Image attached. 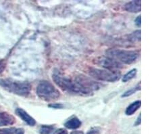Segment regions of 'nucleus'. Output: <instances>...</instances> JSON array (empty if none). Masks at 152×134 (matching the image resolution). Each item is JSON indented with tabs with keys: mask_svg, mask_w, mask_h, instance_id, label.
I'll return each instance as SVG.
<instances>
[{
	"mask_svg": "<svg viewBox=\"0 0 152 134\" xmlns=\"http://www.w3.org/2000/svg\"><path fill=\"white\" fill-rule=\"evenodd\" d=\"M137 74V69H133L127 73H126V74L122 77V81L124 83L129 81L130 80L133 79V78L135 77Z\"/></svg>",
	"mask_w": 152,
	"mask_h": 134,
	"instance_id": "nucleus-13",
	"label": "nucleus"
},
{
	"mask_svg": "<svg viewBox=\"0 0 152 134\" xmlns=\"http://www.w3.org/2000/svg\"><path fill=\"white\" fill-rule=\"evenodd\" d=\"M49 107L55 109H60L63 108V105L62 104H51L49 105Z\"/></svg>",
	"mask_w": 152,
	"mask_h": 134,
	"instance_id": "nucleus-21",
	"label": "nucleus"
},
{
	"mask_svg": "<svg viewBox=\"0 0 152 134\" xmlns=\"http://www.w3.org/2000/svg\"><path fill=\"white\" fill-rule=\"evenodd\" d=\"M6 67V63L4 60H0V73L4 71Z\"/></svg>",
	"mask_w": 152,
	"mask_h": 134,
	"instance_id": "nucleus-20",
	"label": "nucleus"
},
{
	"mask_svg": "<svg viewBox=\"0 0 152 134\" xmlns=\"http://www.w3.org/2000/svg\"><path fill=\"white\" fill-rule=\"evenodd\" d=\"M97 64L105 69L109 70H118L123 68V64L108 57H102L97 60Z\"/></svg>",
	"mask_w": 152,
	"mask_h": 134,
	"instance_id": "nucleus-7",
	"label": "nucleus"
},
{
	"mask_svg": "<svg viewBox=\"0 0 152 134\" xmlns=\"http://www.w3.org/2000/svg\"><path fill=\"white\" fill-rule=\"evenodd\" d=\"M99 129L97 127H93L88 131L87 134H99Z\"/></svg>",
	"mask_w": 152,
	"mask_h": 134,
	"instance_id": "nucleus-18",
	"label": "nucleus"
},
{
	"mask_svg": "<svg viewBox=\"0 0 152 134\" xmlns=\"http://www.w3.org/2000/svg\"><path fill=\"white\" fill-rule=\"evenodd\" d=\"M129 40L133 43L137 42V41H141V31L137 30L134 31V32L132 33L131 35H129Z\"/></svg>",
	"mask_w": 152,
	"mask_h": 134,
	"instance_id": "nucleus-16",
	"label": "nucleus"
},
{
	"mask_svg": "<svg viewBox=\"0 0 152 134\" xmlns=\"http://www.w3.org/2000/svg\"><path fill=\"white\" fill-rule=\"evenodd\" d=\"M124 10L131 13H138L141 12V1H131L125 4Z\"/></svg>",
	"mask_w": 152,
	"mask_h": 134,
	"instance_id": "nucleus-10",
	"label": "nucleus"
},
{
	"mask_svg": "<svg viewBox=\"0 0 152 134\" xmlns=\"http://www.w3.org/2000/svg\"><path fill=\"white\" fill-rule=\"evenodd\" d=\"M141 16H139L137 17V18L134 20V23H135L137 26H141Z\"/></svg>",
	"mask_w": 152,
	"mask_h": 134,
	"instance_id": "nucleus-23",
	"label": "nucleus"
},
{
	"mask_svg": "<svg viewBox=\"0 0 152 134\" xmlns=\"http://www.w3.org/2000/svg\"><path fill=\"white\" fill-rule=\"evenodd\" d=\"M105 53L107 57L124 64H133L136 62L139 56V53L137 51L124 50L120 49H110L105 52Z\"/></svg>",
	"mask_w": 152,
	"mask_h": 134,
	"instance_id": "nucleus-3",
	"label": "nucleus"
},
{
	"mask_svg": "<svg viewBox=\"0 0 152 134\" xmlns=\"http://www.w3.org/2000/svg\"><path fill=\"white\" fill-rule=\"evenodd\" d=\"M81 121L78 119L77 116H72L66 121L64 123V126L67 129H70V130H77V129L79 128L81 126Z\"/></svg>",
	"mask_w": 152,
	"mask_h": 134,
	"instance_id": "nucleus-11",
	"label": "nucleus"
},
{
	"mask_svg": "<svg viewBox=\"0 0 152 134\" xmlns=\"http://www.w3.org/2000/svg\"><path fill=\"white\" fill-rule=\"evenodd\" d=\"M141 114H140L138 116V117H137V120L135 121V123H134V126H138V125H141Z\"/></svg>",
	"mask_w": 152,
	"mask_h": 134,
	"instance_id": "nucleus-22",
	"label": "nucleus"
},
{
	"mask_svg": "<svg viewBox=\"0 0 152 134\" xmlns=\"http://www.w3.org/2000/svg\"><path fill=\"white\" fill-rule=\"evenodd\" d=\"M53 134H68V131L66 130V129L60 128V129H58L57 130H56Z\"/></svg>",
	"mask_w": 152,
	"mask_h": 134,
	"instance_id": "nucleus-19",
	"label": "nucleus"
},
{
	"mask_svg": "<svg viewBox=\"0 0 152 134\" xmlns=\"http://www.w3.org/2000/svg\"><path fill=\"white\" fill-rule=\"evenodd\" d=\"M54 129V126L53 125H44L41 126L40 129H39V133L40 134H50L52 131H53Z\"/></svg>",
	"mask_w": 152,
	"mask_h": 134,
	"instance_id": "nucleus-15",
	"label": "nucleus"
},
{
	"mask_svg": "<svg viewBox=\"0 0 152 134\" xmlns=\"http://www.w3.org/2000/svg\"><path fill=\"white\" fill-rule=\"evenodd\" d=\"M52 79L57 86L60 87L63 92L80 96L79 89L74 79H71L69 77L66 76L59 70H55L53 72Z\"/></svg>",
	"mask_w": 152,
	"mask_h": 134,
	"instance_id": "nucleus-2",
	"label": "nucleus"
},
{
	"mask_svg": "<svg viewBox=\"0 0 152 134\" xmlns=\"http://www.w3.org/2000/svg\"><path fill=\"white\" fill-rule=\"evenodd\" d=\"M141 106V100H137L135 102L131 103L130 105L128 106V107L126 108L125 111V114L128 116H131L132 114H133L135 112L140 108Z\"/></svg>",
	"mask_w": 152,
	"mask_h": 134,
	"instance_id": "nucleus-12",
	"label": "nucleus"
},
{
	"mask_svg": "<svg viewBox=\"0 0 152 134\" xmlns=\"http://www.w3.org/2000/svg\"><path fill=\"white\" fill-rule=\"evenodd\" d=\"M14 134H24V131L23 129H21V128L16 129Z\"/></svg>",
	"mask_w": 152,
	"mask_h": 134,
	"instance_id": "nucleus-24",
	"label": "nucleus"
},
{
	"mask_svg": "<svg viewBox=\"0 0 152 134\" xmlns=\"http://www.w3.org/2000/svg\"><path fill=\"white\" fill-rule=\"evenodd\" d=\"M36 93L39 98L46 102L56 101L60 97V92L52 83L42 81L37 87Z\"/></svg>",
	"mask_w": 152,
	"mask_h": 134,
	"instance_id": "nucleus-4",
	"label": "nucleus"
},
{
	"mask_svg": "<svg viewBox=\"0 0 152 134\" xmlns=\"http://www.w3.org/2000/svg\"><path fill=\"white\" fill-rule=\"evenodd\" d=\"M77 86L80 89L81 96H89L94 94V92L100 89L102 85L91 78L83 75H78L74 78Z\"/></svg>",
	"mask_w": 152,
	"mask_h": 134,
	"instance_id": "nucleus-5",
	"label": "nucleus"
},
{
	"mask_svg": "<svg viewBox=\"0 0 152 134\" xmlns=\"http://www.w3.org/2000/svg\"><path fill=\"white\" fill-rule=\"evenodd\" d=\"M88 74L93 79L105 82H115L121 79V72L118 70H109L90 67Z\"/></svg>",
	"mask_w": 152,
	"mask_h": 134,
	"instance_id": "nucleus-6",
	"label": "nucleus"
},
{
	"mask_svg": "<svg viewBox=\"0 0 152 134\" xmlns=\"http://www.w3.org/2000/svg\"><path fill=\"white\" fill-rule=\"evenodd\" d=\"M70 134H84V132L82 131H73Z\"/></svg>",
	"mask_w": 152,
	"mask_h": 134,
	"instance_id": "nucleus-25",
	"label": "nucleus"
},
{
	"mask_svg": "<svg viewBox=\"0 0 152 134\" xmlns=\"http://www.w3.org/2000/svg\"><path fill=\"white\" fill-rule=\"evenodd\" d=\"M16 114L18 115L22 120L24 121L29 126H35L36 121L35 119L32 116L28 113L24 111V109L20 108H17L15 111Z\"/></svg>",
	"mask_w": 152,
	"mask_h": 134,
	"instance_id": "nucleus-8",
	"label": "nucleus"
},
{
	"mask_svg": "<svg viewBox=\"0 0 152 134\" xmlns=\"http://www.w3.org/2000/svg\"><path fill=\"white\" fill-rule=\"evenodd\" d=\"M15 123V119L6 112H0V127L12 125Z\"/></svg>",
	"mask_w": 152,
	"mask_h": 134,
	"instance_id": "nucleus-9",
	"label": "nucleus"
},
{
	"mask_svg": "<svg viewBox=\"0 0 152 134\" xmlns=\"http://www.w3.org/2000/svg\"><path fill=\"white\" fill-rule=\"evenodd\" d=\"M139 90H141V82L139 83L138 84H137L135 87H133V88L130 89L129 90H127L126 92H125L122 95L121 97H129L132 96V95H133L134 94H135L137 92L139 91Z\"/></svg>",
	"mask_w": 152,
	"mask_h": 134,
	"instance_id": "nucleus-14",
	"label": "nucleus"
},
{
	"mask_svg": "<svg viewBox=\"0 0 152 134\" xmlns=\"http://www.w3.org/2000/svg\"><path fill=\"white\" fill-rule=\"evenodd\" d=\"M16 129L14 127L12 128H6L0 130V134H10L15 131Z\"/></svg>",
	"mask_w": 152,
	"mask_h": 134,
	"instance_id": "nucleus-17",
	"label": "nucleus"
},
{
	"mask_svg": "<svg viewBox=\"0 0 152 134\" xmlns=\"http://www.w3.org/2000/svg\"><path fill=\"white\" fill-rule=\"evenodd\" d=\"M0 87L20 96H28L31 91L30 83L12 79H0Z\"/></svg>",
	"mask_w": 152,
	"mask_h": 134,
	"instance_id": "nucleus-1",
	"label": "nucleus"
}]
</instances>
